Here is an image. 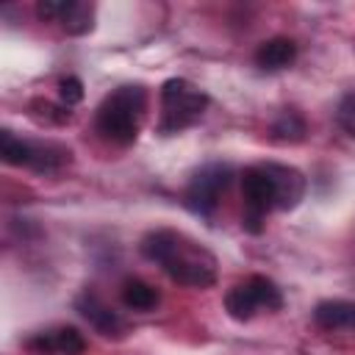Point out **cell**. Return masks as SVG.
I'll use <instances>...</instances> for the list:
<instances>
[{
  "mask_svg": "<svg viewBox=\"0 0 355 355\" xmlns=\"http://www.w3.org/2000/svg\"><path fill=\"white\" fill-rule=\"evenodd\" d=\"M144 258L161 263V269L180 286L208 288L216 283V258L189 236L178 230H153L141 239Z\"/></svg>",
  "mask_w": 355,
  "mask_h": 355,
  "instance_id": "cell-1",
  "label": "cell"
},
{
  "mask_svg": "<svg viewBox=\"0 0 355 355\" xmlns=\"http://www.w3.org/2000/svg\"><path fill=\"white\" fill-rule=\"evenodd\" d=\"M147 108V92L139 83L114 89L97 108V130L114 144H130L139 136Z\"/></svg>",
  "mask_w": 355,
  "mask_h": 355,
  "instance_id": "cell-2",
  "label": "cell"
},
{
  "mask_svg": "<svg viewBox=\"0 0 355 355\" xmlns=\"http://www.w3.org/2000/svg\"><path fill=\"white\" fill-rule=\"evenodd\" d=\"M205 105H208V97L194 83H189L186 78H169L161 86V122H158V130L164 136H169V133H178V130L194 125L202 116Z\"/></svg>",
  "mask_w": 355,
  "mask_h": 355,
  "instance_id": "cell-3",
  "label": "cell"
},
{
  "mask_svg": "<svg viewBox=\"0 0 355 355\" xmlns=\"http://www.w3.org/2000/svg\"><path fill=\"white\" fill-rule=\"evenodd\" d=\"M283 305V294L280 288L263 277V275H252L247 277L244 283H236L227 294H225V308L233 319L239 322H247L252 319V313L258 308H266V311H277Z\"/></svg>",
  "mask_w": 355,
  "mask_h": 355,
  "instance_id": "cell-4",
  "label": "cell"
},
{
  "mask_svg": "<svg viewBox=\"0 0 355 355\" xmlns=\"http://www.w3.org/2000/svg\"><path fill=\"white\" fill-rule=\"evenodd\" d=\"M241 194H244V216L241 225L250 233H261L263 230V216L266 211L275 208V183L266 172L263 164L258 166H247L241 172Z\"/></svg>",
  "mask_w": 355,
  "mask_h": 355,
  "instance_id": "cell-5",
  "label": "cell"
},
{
  "mask_svg": "<svg viewBox=\"0 0 355 355\" xmlns=\"http://www.w3.org/2000/svg\"><path fill=\"white\" fill-rule=\"evenodd\" d=\"M227 183H230V166H225V164H208V166H202L191 178V183L186 186V194H183L186 208L194 211V214H200V216H208L216 208L219 194L227 189Z\"/></svg>",
  "mask_w": 355,
  "mask_h": 355,
  "instance_id": "cell-6",
  "label": "cell"
},
{
  "mask_svg": "<svg viewBox=\"0 0 355 355\" xmlns=\"http://www.w3.org/2000/svg\"><path fill=\"white\" fill-rule=\"evenodd\" d=\"M28 349L39 352V355H83L86 349V338L75 330V327H55V330H44L36 333L28 341Z\"/></svg>",
  "mask_w": 355,
  "mask_h": 355,
  "instance_id": "cell-7",
  "label": "cell"
},
{
  "mask_svg": "<svg viewBox=\"0 0 355 355\" xmlns=\"http://www.w3.org/2000/svg\"><path fill=\"white\" fill-rule=\"evenodd\" d=\"M272 183H275V208L286 211V208H294L302 194H305V178L300 169L294 166H283V164H263Z\"/></svg>",
  "mask_w": 355,
  "mask_h": 355,
  "instance_id": "cell-8",
  "label": "cell"
},
{
  "mask_svg": "<svg viewBox=\"0 0 355 355\" xmlns=\"http://www.w3.org/2000/svg\"><path fill=\"white\" fill-rule=\"evenodd\" d=\"M78 311H80V316L89 319L103 336H116V333H122V319H119L94 291H83V294L78 297Z\"/></svg>",
  "mask_w": 355,
  "mask_h": 355,
  "instance_id": "cell-9",
  "label": "cell"
},
{
  "mask_svg": "<svg viewBox=\"0 0 355 355\" xmlns=\"http://www.w3.org/2000/svg\"><path fill=\"white\" fill-rule=\"evenodd\" d=\"M294 58H297V44H294L291 39H286V36L266 39V42L255 50V64H258L261 69H269V72L288 67Z\"/></svg>",
  "mask_w": 355,
  "mask_h": 355,
  "instance_id": "cell-10",
  "label": "cell"
},
{
  "mask_svg": "<svg viewBox=\"0 0 355 355\" xmlns=\"http://www.w3.org/2000/svg\"><path fill=\"white\" fill-rule=\"evenodd\" d=\"M313 319L319 327L324 330H355V302H344V300H324L316 305Z\"/></svg>",
  "mask_w": 355,
  "mask_h": 355,
  "instance_id": "cell-11",
  "label": "cell"
},
{
  "mask_svg": "<svg viewBox=\"0 0 355 355\" xmlns=\"http://www.w3.org/2000/svg\"><path fill=\"white\" fill-rule=\"evenodd\" d=\"M58 22L72 36L89 33L94 28V6L92 3H83V0H64V11H61Z\"/></svg>",
  "mask_w": 355,
  "mask_h": 355,
  "instance_id": "cell-12",
  "label": "cell"
},
{
  "mask_svg": "<svg viewBox=\"0 0 355 355\" xmlns=\"http://www.w3.org/2000/svg\"><path fill=\"white\" fill-rule=\"evenodd\" d=\"M0 155L6 164L11 166H33V155H36V144L17 139L11 130L0 133Z\"/></svg>",
  "mask_w": 355,
  "mask_h": 355,
  "instance_id": "cell-13",
  "label": "cell"
},
{
  "mask_svg": "<svg viewBox=\"0 0 355 355\" xmlns=\"http://www.w3.org/2000/svg\"><path fill=\"white\" fill-rule=\"evenodd\" d=\"M122 302L133 311H150V308L158 305V291L150 283H144L139 277H130V280L122 283Z\"/></svg>",
  "mask_w": 355,
  "mask_h": 355,
  "instance_id": "cell-14",
  "label": "cell"
},
{
  "mask_svg": "<svg viewBox=\"0 0 355 355\" xmlns=\"http://www.w3.org/2000/svg\"><path fill=\"white\" fill-rule=\"evenodd\" d=\"M272 136L275 139H283V141H300L305 136V122L297 111H283L275 125H272Z\"/></svg>",
  "mask_w": 355,
  "mask_h": 355,
  "instance_id": "cell-15",
  "label": "cell"
},
{
  "mask_svg": "<svg viewBox=\"0 0 355 355\" xmlns=\"http://www.w3.org/2000/svg\"><path fill=\"white\" fill-rule=\"evenodd\" d=\"M58 94H61V100H64L67 105L80 103V100H83V83H80V78H75V75L61 78V83H58Z\"/></svg>",
  "mask_w": 355,
  "mask_h": 355,
  "instance_id": "cell-16",
  "label": "cell"
},
{
  "mask_svg": "<svg viewBox=\"0 0 355 355\" xmlns=\"http://www.w3.org/2000/svg\"><path fill=\"white\" fill-rule=\"evenodd\" d=\"M338 119H341V125H344L349 133H355V94H347V97H344V103H341V108H338Z\"/></svg>",
  "mask_w": 355,
  "mask_h": 355,
  "instance_id": "cell-17",
  "label": "cell"
},
{
  "mask_svg": "<svg viewBox=\"0 0 355 355\" xmlns=\"http://www.w3.org/2000/svg\"><path fill=\"white\" fill-rule=\"evenodd\" d=\"M36 11H39V17H44V19H55V22H58V17H61V11H64V0H39Z\"/></svg>",
  "mask_w": 355,
  "mask_h": 355,
  "instance_id": "cell-18",
  "label": "cell"
}]
</instances>
